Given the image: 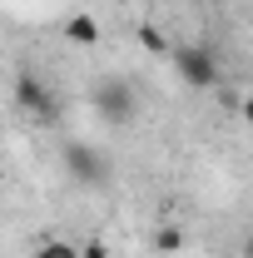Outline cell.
<instances>
[{
    "mask_svg": "<svg viewBox=\"0 0 253 258\" xmlns=\"http://www.w3.org/2000/svg\"><path fill=\"white\" fill-rule=\"evenodd\" d=\"M80 258H109L104 238H85V243H80Z\"/></svg>",
    "mask_w": 253,
    "mask_h": 258,
    "instance_id": "9c48e42d",
    "label": "cell"
},
{
    "mask_svg": "<svg viewBox=\"0 0 253 258\" xmlns=\"http://www.w3.org/2000/svg\"><path fill=\"white\" fill-rule=\"evenodd\" d=\"M95 109L114 129H124L129 119H134V109H139V99H134V90H129L124 80H99L95 85Z\"/></svg>",
    "mask_w": 253,
    "mask_h": 258,
    "instance_id": "3957f363",
    "label": "cell"
},
{
    "mask_svg": "<svg viewBox=\"0 0 253 258\" xmlns=\"http://www.w3.org/2000/svg\"><path fill=\"white\" fill-rule=\"evenodd\" d=\"M174 64H179V80L189 90H214L219 85V64L209 45H174Z\"/></svg>",
    "mask_w": 253,
    "mask_h": 258,
    "instance_id": "7a4b0ae2",
    "label": "cell"
},
{
    "mask_svg": "<svg viewBox=\"0 0 253 258\" xmlns=\"http://www.w3.org/2000/svg\"><path fill=\"white\" fill-rule=\"evenodd\" d=\"M179 248H184V233H179L174 224H164L154 233V253H179Z\"/></svg>",
    "mask_w": 253,
    "mask_h": 258,
    "instance_id": "52a82bcc",
    "label": "cell"
},
{
    "mask_svg": "<svg viewBox=\"0 0 253 258\" xmlns=\"http://www.w3.org/2000/svg\"><path fill=\"white\" fill-rule=\"evenodd\" d=\"M35 258H80V243H65V238H50V243H40Z\"/></svg>",
    "mask_w": 253,
    "mask_h": 258,
    "instance_id": "ba28073f",
    "label": "cell"
},
{
    "mask_svg": "<svg viewBox=\"0 0 253 258\" xmlns=\"http://www.w3.org/2000/svg\"><path fill=\"white\" fill-rule=\"evenodd\" d=\"M248 258H253V238H248Z\"/></svg>",
    "mask_w": 253,
    "mask_h": 258,
    "instance_id": "8fae6325",
    "label": "cell"
},
{
    "mask_svg": "<svg viewBox=\"0 0 253 258\" xmlns=\"http://www.w3.org/2000/svg\"><path fill=\"white\" fill-rule=\"evenodd\" d=\"M60 159H65V169H70V179H75V184H85V189H104V184H109V159L99 154L95 144L70 139Z\"/></svg>",
    "mask_w": 253,
    "mask_h": 258,
    "instance_id": "6da1fadb",
    "label": "cell"
},
{
    "mask_svg": "<svg viewBox=\"0 0 253 258\" xmlns=\"http://www.w3.org/2000/svg\"><path fill=\"white\" fill-rule=\"evenodd\" d=\"M238 114H243V119H248V129H253V95L238 99Z\"/></svg>",
    "mask_w": 253,
    "mask_h": 258,
    "instance_id": "30bf717a",
    "label": "cell"
},
{
    "mask_svg": "<svg viewBox=\"0 0 253 258\" xmlns=\"http://www.w3.org/2000/svg\"><path fill=\"white\" fill-rule=\"evenodd\" d=\"M15 104H20L30 119H55V99L45 90V80H35V75H20V80H15Z\"/></svg>",
    "mask_w": 253,
    "mask_h": 258,
    "instance_id": "277c9868",
    "label": "cell"
},
{
    "mask_svg": "<svg viewBox=\"0 0 253 258\" xmlns=\"http://www.w3.org/2000/svg\"><path fill=\"white\" fill-rule=\"evenodd\" d=\"M65 40H75V45L95 50V45H99V25H95V15H85V10H80V15H70V20H65Z\"/></svg>",
    "mask_w": 253,
    "mask_h": 258,
    "instance_id": "5b68a950",
    "label": "cell"
},
{
    "mask_svg": "<svg viewBox=\"0 0 253 258\" xmlns=\"http://www.w3.org/2000/svg\"><path fill=\"white\" fill-rule=\"evenodd\" d=\"M139 45H144L149 55H174V45H169V35L159 30V25H149V20L139 25Z\"/></svg>",
    "mask_w": 253,
    "mask_h": 258,
    "instance_id": "8992f818",
    "label": "cell"
}]
</instances>
